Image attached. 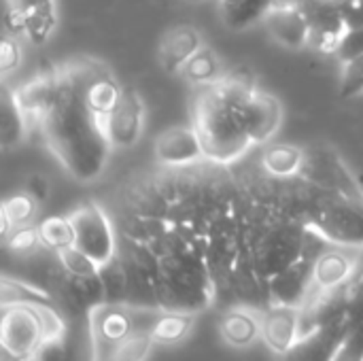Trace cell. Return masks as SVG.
Wrapping results in <instances>:
<instances>
[{
	"label": "cell",
	"mask_w": 363,
	"mask_h": 361,
	"mask_svg": "<svg viewBox=\"0 0 363 361\" xmlns=\"http://www.w3.org/2000/svg\"><path fill=\"white\" fill-rule=\"evenodd\" d=\"M338 4L349 30L363 28V0H340Z\"/></svg>",
	"instance_id": "obj_36"
},
{
	"label": "cell",
	"mask_w": 363,
	"mask_h": 361,
	"mask_svg": "<svg viewBox=\"0 0 363 361\" xmlns=\"http://www.w3.org/2000/svg\"><path fill=\"white\" fill-rule=\"evenodd\" d=\"M74 228V247L96 260L100 266L111 264L119 253L117 226L111 221L104 206L94 200L79 204L68 213Z\"/></svg>",
	"instance_id": "obj_6"
},
{
	"label": "cell",
	"mask_w": 363,
	"mask_h": 361,
	"mask_svg": "<svg viewBox=\"0 0 363 361\" xmlns=\"http://www.w3.org/2000/svg\"><path fill=\"white\" fill-rule=\"evenodd\" d=\"M355 270H357V251L330 245L313 262V283L319 289L345 287L353 279Z\"/></svg>",
	"instance_id": "obj_17"
},
{
	"label": "cell",
	"mask_w": 363,
	"mask_h": 361,
	"mask_svg": "<svg viewBox=\"0 0 363 361\" xmlns=\"http://www.w3.org/2000/svg\"><path fill=\"white\" fill-rule=\"evenodd\" d=\"M153 155L166 168H187L206 160L204 147L194 126H172L157 134L153 143Z\"/></svg>",
	"instance_id": "obj_11"
},
{
	"label": "cell",
	"mask_w": 363,
	"mask_h": 361,
	"mask_svg": "<svg viewBox=\"0 0 363 361\" xmlns=\"http://www.w3.org/2000/svg\"><path fill=\"white\" fill-rule=\"evenodd\" d=\"M51 98L32 123L60 166L74 181L91 183L104 174L113 151L104 119L83 102L60 66L51 68Z\"/></svg>",
	"instance_id": "obj_1"
},
{
	"label": "cell",
	"mask_w": 363,
	"mask_h": 361,
	"mask_svg": "<svg viewBox=\"0 0 363 361\" xmlns=\"http://www.w3.org/2000/svg\"><path fill=\"white\" fill-rule=\"evenodd\" d=\"M104 128L113 149H132L140 140L145 128V102L136 89L123 87L119 102L104 117Z\"/></svg>",
	"instance_id": "obj_9"
},
{
	"label": "cell",
	"mask_w": 363,
	"mask_h": 361,
	"mask_svg": "<svg viewBox=\"0 0 363 361\" xmlns=\"http://www.w3.org/2000/svg\"><path fill=\"white\" fill-rule=\"evenodd\" d=\"M202 47H204L202 32L196 26L181 23V26H174L164 32V36L160 40L157 57H160V64L164 66V70L181 74V70L189 62V57L196 51H200Z\"/></svg>",
	"instance_id": "obj_18"
},
{
	"label": "cell",
	"mask_w": 363,
	"mask_h": 361,
	"mask_svg": "<svg viewBox=\"0 0 363 361\" xmlns=\"http://www.w3.org/2000/svg\"><path fill=\"white\" fill-rule=\"evenodd\" d=\"M300 179L319 191L338 194V196H363L357 177L351 172L342 155L332 145L319 143L306 147V157Z\"/></svg>",
	"instance_id": "obj_7"
},
{
	"label": "cell",
	"mask_w": 363,
	"mask_h": 361,
	"mask_svg": "<svg viewBox=\"0 0 363 361\" xmlns=\"http://www.w3.org/2000/svg\"><path fill=\"white\" fill-rule=\"evenodd\" d=\"M60 332L62 321L49 304H2L0 343L4 353L15 361L34 360V355L40 353Z\"/></svg>",
	"instance_id": "obj_4"
},
{
	"label": "cell",
	"mask_w": 363,
	"mask_h": 361,
	"mask_svg": "<svg viewBox=\"0 0 363 361\" xmlns=\"http://www.w3.org/2000/svg\"><path fill=\"white\" fill-rule=\"evenodd\" d=\"M264 26L274 43L285 49L300 51L311 43V21L302 2L285 0L270 9L264 19Z\"/></svg>",
	"instance_id": "obj_10"
},
{
	"label": "cell",
	"mask_w": 363,
	"mask_h": 361,
	"mask_svg": "<svg viewBox=\"0 0 363 361\" xmlns=\"http://www.w3.org/2000/svg\"><path fill=\"white\" fill-rule=\"evenodd\" d=\"M313 260L304 257L268 281L266 296L270 304L302 309L313 291Z\"/></svg>",
	"instance_id": "obj_14"
},
{
	"label": "cell",
	"mask_w": 363,
	"mask_h": 361,
	"mask_svg": "<svg viewBox=\"0 0 363 361\" xmlns=\"http://www.w3.org/2000/svg\"><path fill=\"white\" fill-rule=\"evenodd\" d=\"M349 289V300H351V311L349 317L353 323L363 321V249L357 251V270L353 274V279L347 285Z\"/></svg>",
	"instance_id": "obj_32"
},
{
	"label": "cell",
	"mask_w": 363,
	"mask_h": 361,
	"mask_svg": "<svg viewBox=\"0 0 363 361\" xmlns=\"http://www.w3.org/2000/svg\"><path fill=\"white\" fill-rule=\"evenodd\" d=\"M285 0H219V11L228 28L247 30L255 23H264L270 9Z\"/></svg>",
	"instance_id": "obj_23"
},
{
	"label": "cell",
	"mask_w": 363,
	"mask_h": 361,
	"mask_svg": "<svg viewBox=\"0 0 363 361\" xmlns=\"http://www.w3.org/2000/svg\"><path fill=\"white\" fill-rule=\"evenodd\" d=\"M249 87L251 83L238 77H221L198 89L191 106V126L200 136L206 160L230 164L253 147L242 121V98Z\"/></svg>",
	"instance_id": "obj_2"
},
{
	"label": "cell",
	"mask_w": 363,
	"mask_h": 361,
	"mask_svg": "<svg viewBox=\"0 0 363 361\" xmlns=\"http://www.w3.org/2000/svg\"><path fill=\"white\" fill-rule=\"evenodd\" d=\"M242 121L251 145H266L283 123V104L277 96L251 85L242 98Z\"/></svg>",
	"instance_id": "obj_8"
},
{
	"label": "cell",
	"mask_w": 363,
	"mask_h": 361,
	"mask_svg": "<svg viewBox=\"0 0 363 361\" xmlns=\"http://www.w3.org/2000/svg\"><path fill=\"white\" fill-rule=\"evenodd\" d=\"M4 4L21 13L26 21L23 38L30 45L40 47L51 40L57 28V0H4Z\"/></svg>",
	"instance_id": "obj_19"
},
{
	"label": "cell",
	"mask_w": 363,
	"mask_h": 361,
	"mask_svg": "<svg viewBox=\"0 0 363 361\" xmlns=\"http://www.w3.org/2000/svg\"><path fill=\"white\" fill-rule=\"evenodd\" d=\"M302 334V323H300V309L291 306H281V304H270L266 313H262V340L266 347L283 355L287 353L294 343Z\"/></svg>",
	"instance_id": "obj_16"
},
{
	"label": "cell",
	"mask_w": 363,
	"mask_h": 361,
	"mask_svg": "<svg viewBox=\"0 0 363 361\" xmlns=\"http://www.w3.org/2000/svg\"><path fill=\"white\" fill-rule=\"evenodd\" d=\"M353 321L321 326L300 334L294 347L281 355V361H334Z\"/></svg>",
	"instance_id": "obj_12"
},
{
	"label": "cell",
	"mask_w": 363,
	"mask_h": 361,
	"mask_svg": "<svg viewBox=\"0 0 363 361\" xmlns=\"http://www.w3.org/2000/svg\"><path fill=\"white\" fill-rule=\"evenodd\" d=\"M62 268L70 274V277H77V279H94V277H100V270L102 266L91 260L87 253H83L81 249L77 247H68L60 253H55Z\"/></svg>",
	"instance_id": "obj_29"
},
{
	"label": "cell",
	"mask_w": 363,
	"mask_h": 361,
	"mask_svg": "<svg viewBox=\"0 0 363 361\" xmlns=\"http://www.w3.org/2000/svg\"><path fill=\"white\" fill-rule=\"evenodd\" d=\"M323 2H340V0H323Z\"/></svg>",
	"instance_id": "obj_38"
},
{
	"label": "cell",
	"mask_w": 363,
	"mask_h": 361,
	"mask_svg": "<svg viewBox=\"0 0 363 361\" xmlns=\"http://www.w3.org/2000/svg\"><path fill=\"white\" fill-rule=\"evenodd\" d=\"M36 209H38V202H36L30 194H26V191L21 189V191H17V194H11V196L2 202L0 213L17 228V226H28V223H32L34 217H36Z\"/></svg>",
	"instance_id": "obj_28"
},
{
	"label": "cell",
	"mask_w": 363,
	"mask_h": 361,
	"mask_svg": "<svg viewBox=\"0 0 363 361\" xmlns=\"http://www.w3.org/2000/svg\"><path fill=\"white\" fill-rule=\"evenodd\" d=\"M304 4L311 21V43L308 47L319 53H336L345 34L349 32L338 2L323 0H298Z\"/></svg>",
	"instance_id": "obj_13"
},
{
	"label": "cell",
	"mask_w": 363,
	"mask_h": 361,
	"mask_svg": "<svg viewBox=\"0 0 363 361\" xmlns=\"http://www.w3.org/2000/svg\"><path fill=\"white\" fill-rule=\"evenodd\" d=\"M30 128V119L19 104L17 91L2 83L0 89V147L2 151H11L26 140Z\"/></svg>",
	"instance_id": "obj_20"
},
{
	"label": "cell",
	"mask_w": 363,
	"mask_h": 361,
	"mask_svg": "<svg viewBox=\"0 0 363 361\" xmlns=\"http://www.w3.org/2000/svg\"><path fill=\"white\" fill-rule=\"evenodd\" d=\"M306 149L289 143L268 145L262 153V168L272 179H296L302 172Z\"/></svg>",
	"instance_id": "obj_22"
},
{
	"label": "cell",
	"mask_w": 363,
	"mask_h": 361,
	"mask_svg": "<svg viewBox=\"0 0 363 361\" xmlns=\"http://www.w3.org/2000/svg\"><path fill=\"white\" fill-rule=\"evenodd\" d=\"M23 191H26V194H30V196L40 204V202H45V200L49 198L51 187H49V181H47L43 174L34 172V174H30V177L26 179V183H23Z\"/></svg>",
	"instance_id": "obj_37"
},
{
	"label": "cell",
	"mask_w": 363,
	"mask_h": 361,
	"mask_svg": "<svg viewBox=\"0 0 363 361\" xmlns=\"http://www.w3.org/2000/svg\"><path fill=\"white\" fill-rule=\"evenodd\" d=\"M4 245L9 247V251H13L15 255H30L36 249H43L40 245V236H38V228L28 223V226H17L11 236L4 240Z\"/></svg>",
	"instance_id": "obj_31"
},
{
	"label": "cell",
	"mask_w": 363,
	"mask_h": 361,
	"mask_svg": "<svg viewBox=\"0 0 363 361\" xmlns=\"http://www.w3.org/2000/svg\"><path fill=\"white\" fill-rule=\"evenodd\" d=\"M363 94V53L342 62L340 79H338V98L340 100H353Z\"/></svg>",
	"instance_id": "obj_30"
},
{
	"label": "cell",
	"mask_w": 363,
	"mask_h": 361,
	"mask_svg": "<svg viewBox=\"0 0 363 361\" xmlns=\"http://www.w3.org/2000/svg\"><path fill=\"white\" fill-rule=\"evenodd\" d=\"M219 332L232 349H249L262 338V315L251 309L236 306L221 317Z\"/></svg>",
	"instance_id": "obj_21"
},
{
	"label": "cell",
	"mask_w": 363,
	"mask_h": 361,
	"mask_svg": "<svg viewBox=\"0 0 363 361\" xmlns=\"http://www.w3.org/2000/svg\"><path fill=\"white\" fill-rule=\"evenodd\" d=\"M363 53V28H355V30H349L336 51V57L342 62H349L357 55Z\"/></svg>",
	"instance_id": "obj_35"
},
{
	"label": "cell",
	"mask_w": 363,
	"mask_h": 361,
	"mask_svg": "<svg viewBox=\"0 0 363 361\" xmlns=\"http://www.w3.org/2000/svg\"><path fill=\"white\" fill-rule=\"evenodd\" d=\"M19 64H21V43H19V36L6 32L2 36V45H0V70L6 77Z\"/></svg>",
	"instance_id": "obj_34"
},
{
	"label": "cell",
	"mask_w": 363,
	"mask_h": 361,
	"mask_svg": "<svg viewBox=\"0 0 363 361\" xmlns=\"http://www.w3.org/2000/svg\"><path fill=\"white\" fill-rule=\"evenodd\" d=\"M89 326H91L94 338L106 349L119 345L134 330H138L134 309H128L115 302H102L100 306H96L89 313Z\"/></svg>",
	"instance_id": "obj_15"
},
{
	"label": "cell",
	"mask_w": 363,
	"mask_h": 361,
	"mask_svg": "<svg viewBox=\"0 0 363 361\" xmlns=\"http://www.w3.org/2000/svg\"><path fill=\"white\" fill-rule=\"evenodd\" d=\"M194 313H185V311H166L162 315L155 317V321L149 328V334L153 338L155 345L162 347H172L183 343L191 328H194Z\"/></svg>",
	"instance_id": "obj_24"
},
{
	"label": "cell",
	"mask_w": 363,
	"mask_h": 361,
	"mask_svg": "<svg viewBox=\"0 0 363 361\" xmlns=\"http://www.w3.org/2000/svg\"><path fill=\"white\" fill-rule=\"evenodd\" d=\"M181 74L189 83H194L198 87L211 85V83H215V81H219L223 77L221 74V62H219L217 53L206 45L189 57V62L183 66Z\"/></svg>",
	"instance_id": "obj_26"
},
{
	"label": "cell",
	"mask_w": 363,
	"mask_h": 361,
	"mask_svg": "<svg viewBox=\"0 0 363 361\" xmlns=\"http://www.w3.org/2000/svg\"><path fill=\"white\" fill-rule=\"evenodd\" d=\"M334 361H363V321L351 326Z\"/></svg>",
	"instance_id": "obj_33"
},
{
	"label": "cell",
	"mask_w": 363,
	"mask_h": 361,
	"mask_svg": "<svg viewBox=\"0 0 363 361\" xmlns=\"http://www.w3.org/2000/svg\"><path fill=\"white\" fill-rule=\"evenodd\" d=\"M60 68L66 81L74 87V91L98 117L104 119L119 102L123 87L119 85V81L115 79L113 70L106 64L94 57H79L60 64Z\"/></svg>",
	"instance_id": "obj_5"
},
{
	"label": "cell",
	"mask_w": 363,
	"mask_h": 361,
	"mask_svg": "<svg viewBox=\"0 0 363 361\" xmlns=\"http://www.w3.org/2000/svg\"><path fill=\"white\" fill-rule=\"evenodd\" d=\"M300 219L332 247L363 249V196H338L313 189L300 177Z\"/></svg>",
	"instance_id": "obj_3"
},
{
	"label": "cell",
	"mask_w": 363,
	"mask_h": 361,
	"mask_svg": "<svg viewBox=\"0 0 363 361\" xmlns=\"http://www.w3.org/2000/svg\"><path fill=\"white\" fill-rule=\"evenodd\" d=\"M43 249L60 253L68 247H74V228L68 215H51L36 223Z\"/></svg>",
	"instance_id": "obj_25"
},
{
	"label": "cell",
	"mask_w": 363,
	"mask_h": 361,
	"mask_svg": "<svg viewBox=\"0 0 363 361\" xmlns=\"http://www.w3.org/2000/svg\"><path fill=\"white\" fill-rule=\"evenodd\" d=\"M153 345L155 343L147 330H134L119 345L111 347L102 355V361H145Z\"/></svg>",
	"instance_id": "obj_27"
}]
</instances>
